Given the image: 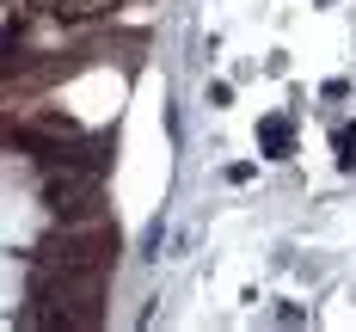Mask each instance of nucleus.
I'll return each mask as SVG.
<instances>
[{
    "label": "nucleus",
    "mask_w": 356,
    "mask_h": 332,
    "mask_svg": "<svg viewBox=\"0 0 356 332\" xmlns=\"http://www.w3.org/2000/svg\"><path fill=\"white\" fill-rule=\"evenodd\" d=\"M43 13H49V19H62V25H86V19L117 13V0H43Z\"/></svg>",
    "instance_id": "f257e3e1"
},
{
    "label": "nucleus",
    "mask_w": 356,
    "mask_h": 332,
    "mask_svg": "<svg viewBox=\"0 0 356 332\" xmlns=\"http://www.w3.org/2000/svg\"><path fill=\"white\" fill-rule=\"evenodd\" d=\"M258 136H264V148H270V154L283 160V154H289V117H270V123H264Z\"/></svg>",
    "instance_id": "f03ea898"
},
{
    "label": "nucleus",
    "mask_w": 356,
    "mask_h": 332,
    "mask_svg": "<svg viewBox=\"0 0 356 332\" xmlns=\"http://www.w3.org/2000/svg\"><path fill=\"white\" fill-rule=\"evenodd\" d=\"M338 160H344V166H356V129H344V136H338Z\"/></svg>",
    "instance_id": "7ed1b4c3"
}]
</instances>
